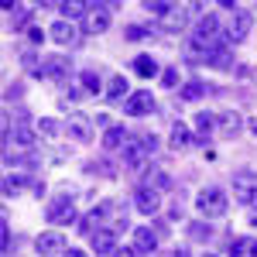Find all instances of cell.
<instances>
[{"instance_id":"6da1fadb","label":"cell","mask_w":257,"mask_h":257,"mask_svg":"<svg viewBox=\"0 0 257 257\" xmlns=\"http://www.w3.org/2000/svg\"><path fill=\"white\" fill-rule=\"evenodd\" d=\"M196 209L202 213V219H219L226 216V209H230V196L223 192V189H202L196 196Z\"/></svg>"},{"instance_id":"7a4b0ae2","label":"cell","mask_w":257,"mask_h":257,"mask_svg":"<svg viewBox=\"0 0 257 257\" xmlns=\"http://www.w3.org/2000/svg\"><path fill=\"white\" fill-rule=\"evenodd\" d=\"M254 28V11H243V7H233L230 11V21L223 28V45H240V41L250 35Z\"/></svg>"},{"instance_id":"3957f363","label":"cell","mask_w":257,"mask_h":257,"mask_svg":"<svg viewBox=\"0 0 257 257\" xmlns=\"http://www.w3.org/2000/svg\"><path fill=\"white\" fill-rule=\"evenodd\" d=\"M62 131H65L72 141H79V144H93L96 120L86 117V113H69V117H65V123H62Z\"/></svg>"},{"instance_id":"277c9868","label":"cell","mask_w":257,"mask_h":257,"mask_svg":"<svg viewBox=\"0 0 257 257\" xmlns=\"http://www.w3.org/2000/svg\"><path fill=\"white\" fill-rule=\"evenodd\" d=\"M110 11H117V4H89V14L82 18L86 35H103L110 28Z\"/></svg>"},{"instance_id":"5b68a950","label":"cell","mask_w":257,"mask_h":257,"mask_svg":"<svg viewBox=\"0 0 257 257\" xmlns=\"http://www.w3.org/2000/svg\"><path fill=\"white\" fill-rule=\"evenodd\" d=\"M230 192L237 202H254L257 199V172H237V175L230 178Z\"/></svg>"},{"instance_id":"8992f818","label":"cell","mask_w":257,"mask_h":257,"mask_svg":"<svg viewBox=\"0 0 257 257\" xmlns=\"http://www.w3.org/2000/svg\"><path fill=\"white\" fill-rule=\"evenodd\" d=\"M35 247H38L41 257H62L65 250H69V243H65V233H62V230H45V233H38Z\"/></svg>"},{"instance_id":"52a82bcc","label":"cell","mask_w":257,"mask_h":257,"mask_svg":"<svg viewBox=\"0 0 257 257\" xmlns=\"http://www.w3.org/2000/svg\"><path fill=\"white\" fill-rule=\"evenodd\" d=\"M45 216H48V223H55V226H65V223H72V219H76V206H72L65 196H59V199H52V202H48Z\"/></svg>"},{"instance_id":"ba28073f","label":"cell","mask_w":257,"mask_h":257,"mask_svg":"<svg viewBox=\"0 0 257 257\" xmlns=\"http://www.w3.org/2000/svg\"><path fill=\"white\" fill-rule=\"evenodd\" d=\"M134 209L144 213V216H155V213L161 209L158 189H151V185H138V192H134Z\"/></svg>"},{"instance_id":"9c48e42d","label":"cell","mask_w":257,"mask_h":257,"mask_svg":"<svg viewBox=\"0 0 257 257\" xmlns=\"http://www.w3.org/2000/svg\"><path fill=\"white\" fill-rule=\"evenodd\" d=\"M151 110H155V96H151L148 89L131 93V96L123 99V113H127V117H148Z\"/></svg>"},{"instance_id":"30bf717a","label":"cell","mask_w":257,"mask_h":257,"mask_svg":"<svg viewBox=\"0 0 257 257\" xmlns=\"http://www.w3.org/2000/svg\"><path fill=\"white\" fill-rule=\"evenodd\" d=\"M120 161H123V165H131V168H141V165L148 161L144 141H141V138H127L123 144H120Z\"/></svg>"},{"instance_id":"8fae6325","label":"cell","mask_w":257,"mask_h":257,"mask_svg":"<svg viewBox=\"0 0 257 257\" xmlns=\"http://www.w3.org/2000/svg\"><path fill=\"white\" fill-rule=\"evenodd\" d=\"M45 76H48V79H59V82H69L72 62L65 59V55H48V59H45Z\"/></svg>"},{"instance_id":"7c38bea8","label":"cell","mask_w":257,"mask_h":257,"mask_svg":"<svg viewBox=\"0 0 257 257\" xmlns=\"http://www.w3.org/2000/svg\"><path fill=\"white\" fill-rule=\"evenodd\" d=\"M192 120H196V141H192V144L209 148V134L216 131V113H206V110H202V113H196Z\"/></svg>"},{"instance_id":"4fadbf2b","label":"cell","mask_w":257,"mask_h":257,"mask_svg":"<svg viewBox=\"0 0 257 257\" xmlns=\"http://www.w3.org/2000/svg\"><path fill=\"white\" fill-rule=\"evenodd\" d=\"M48 38L55 41V45H62V48H72V45L79 41V35H76V28H72L69 21H55V24L48 28Z\"/></svg>"},{"instance_id":"5bb4252c","label":"cell","mask_w":257,"mask_h":257,"mask_svg":"<svg viewBox=\"0 0 257 257\" xmlns=\"http://www.w3.org/2000/svg\"><path fill=\"white\" fill-rule=\"evenodd\" d=\"M117 240H120V233L106 230V226H103V230H96V233L89 237V243H93V254H113V250L120 247Z\"/></svg>"},{"instance_id":"9a60e30c","label":"cell","mask_w":257,"mask_h":257,"mask_svg":"<svg viewBox=\"0 0 257 257\" xmlns=\"http://www.w3.org/2000/svg\"><path fill=\"white\" fill-rule=\"evenodd\" d=\"M185 24H189V11H185V7H172V11L161 18V31H165V35H178V31H185Z\"/></svg>"},{"instance_id":"2e32d148","label":"cell","mask_w":257,"mask_h":257,"mask_svg":"<svg viewBox=\"0 0 257 257\" xmlns=\"http://www.w3.org/2000/svg\"><path fill=\"white\" fill-rule=\"evenodd\" d=\"M158 230L155 226H141V230H134V247H138L141 254H155L158 250Z\"/></svg>"},{"instance_id":"e0dca14e","label":"cell","mask_w":257,"mask_h":257,"mask_svg":"<svg viewBox=\"0 0 257 257\" xmlns=\"http://www.w3.org/2000/svg\"><path fill=\"white\" fill-rule=\"evenodd\" d=\"M213 93H219V89H213L209 82H202V79H189L185 86H182V93H178V96L185 99V103H196V99L213 96Z\"/></svg>"},{"instance_id":"ac0fdd59","label":"cell","mask_w":257,"mask_h":257,"mask_svg":"<svg viewBox=\"0 0 257 257\" xmlns=\"http://www.w3.org/2000/svg\"><path fill=\"white\" fill-rule=\"evenodd\" d=\"M216 127H219L223 138H237L240 127H243V117H240L237 110H223V113L216 117Z\"/></svg>"},{"instance_id":"d6986e66","label":"cell","mask_w":257,"mask_h":257,"mask_svg":"<svg viewBox=\"0 0 257 257\" xmlns=\"http://www.w3.org/2000/svg\"><path fill=\"white\" fill-rule=\"evenodd\" d=\"M189 148H192V134H189V127H185V123H172V134H168V151H189Z\"/></svg>"},{"instance_id":"ffe728a7","label":"cell","mask_w":257,"mask_h":257,"mask_svg":"<svg viewBox=\"0 0 257 257\" xmlns=\"http://www.w3.org/2000/svg\"><path fill=\"white\" fill-rule=\"evenodd\" d=\"M28 185H31V175H28V172H7V175H4V196L7 199L21 196Z\"/></svg>"},{"instance_id":"44dd1931","label":"cell","mask_w":257,"mask_h":257,"mask_svg":"<svg viewBox=\"0 0 257 257\" xmlns=\"http://www.w3.org/2000/svg\"><path fill=\"white\" fill-rule=\"evenodd\" d=\"M103 96H106V103H123V99L131 96L127 79H123V76H110V79H106V89H103Z\"/></svg>"},{"instance_id":"7402d4cb","label":"cell","mask_w":257,"mask_h":257,"mask_svg":"<svg viewBox=\"0 0 257 257\" xmlns=\"http://www.w3.org/2000/svg\"><path fill=\"white\" fill-rule=\"evenodd\" d=\"M4 11H7V18H11V28H14V31H21V28L31 21V14H35L31 4H7Z\"/></svg>"},{"instance_id":"603a6c76","label":"cell","mask_w":257,"mask_h":257,"mask_svg":"<svg viewBox=\"0 0 257 257\" xmlns=\"http://www.w3.org/2000/svg\"><path fill=\"white\" fill-rule=\"evenodd\" d=\"M134 76H141V79H155V76H161V65L151 55H138L134 59Z\"/></svg>"},{"instance_id":"cb8c5ba5","label":"cell","mask_w":257,"mask_h":257,"mask_svg":"<svg viewBox=\"0 0 257 257\" xmlns=\"http://www.w3.org/2000/svg\"><path fill=\"white\" fill-rule=\"evenodd\" d=\"M254 254H257V240L254 237L230 240V257H254Z\"/></svg>"},{"instance_id":"d4e9b609","label":"cell","mask_w":257,"mask_h":257,"mask_svg":"<svg viewBox=\"0 0 257 257\" xmlns=\"http://www.w3.org/2000/svg\"><path fill=\"white\" fill-rule=\"evenodd\" d=\"M209 65H213V69H219V72H233V65H237V62H233V55H230V48L223 45V48H216V52H213Z\"/></svg>"},{"instance_id":"484cf974","label":"cell","mask_w":257,"mask_h":257,"mask_svg":"<svg viewBox=\"0 0 257 257\" xmlns=\"http://www.w3.org/2000/svg\"><path fill=\"white\" fill-rule=\"evenodd\" d=\"M123 141H127V131H123V127H117V123L106 127V134H103V148H106V151H120Z\"/></svg>"},{"instance_id":"4316f807","label":"cell","mask_w":257,"mask_h":257,"mask_svg":"<svg viewBox=\"0 0 257 257\" xmlns=\"http://www.w3.org/2000/svg\"><path fill=\"white\" fill-rule=\"evenodd\" d=\"M185 230H189V240H202V243H206V240H213V226H209L206 219H192Z\"/></svg>"},{"instance_id":"83f0119b","label":"cell","mask_w":257,"mask_h":257,"mask_svg":"<svg viewBox=\"0 0 257 257\" xmlns=\"http://www.w3.org/2000/svg\"><path fill=\"white\" fill-rule=\"evenodd\" d=\"M79 86H82L86 96H96V93H99V76L93 72V69H82V72H79Z\"/></svg>"},{"instance_id":"f1b7e54d","label":"cell","mask_w":257,"mask_h":257,"mask_svg":"<svg viewBox=\"0 0 257 257\" xmlns=\"http://www.w3.org/2000/svg\"><path fill=\"white\" fill-rule=\"evenodd\" d=\"M59 11L65 14V21L69 18H86V14H89V4H82V0H65V4H59Z\"/></svg>"},{"instance_id":"f546056e","label":"cell","mask_w":257,"mask_h":257,"mask_svg":"<svg viewBox=\"0 0 257 257\" xmlns=\"http://www.w3.org/2000/svg\"><path fill=\"white\" fill-rule=\"evenodd\" d=\"M123 35H127V41H144V38H151L155 31H151V24H148V28H144V24H131Z\"/></svg>"},{"instance_id":"4dcf8cb0","label":"cell","mask_w":257,"mask_h":257,"mask_svg":"<svg viewBox=\"0 0 257 257\" xmlns=\"http://www.w3.org/2000/svg\"><path fill=\"white\" fill-rule=\"evenodd\" d=\"M35 131H38V134H45V138H55V134H59L62 127H59V123H55V120L41 117V120H35Z\"/></svg>"},{"instance_id":"1f68e13d","label":"cell","mask_w":257,"mask_h":257,"mask_svg":"<svg viewBox=\"0 0 257 257\" xmlns=\"http://www.w3.org/2000/svg\"><path fill=\"white\" fill-rule=\"evenodd\" d=\"M172 7H175L172 0H148V4H144V11H151V14H161V18H165Z\"/></svg>"},{"instance_id":"d6a6232c","label":"cell","mask_w":257,"mask_h":257,"mask_svg":"<svg viewBox=\"0 0 257 257\" xmlns=\"http://www.w3.org/2000/svg\"><path fill=\"white\" fill-rule=\"evenodd\" d=\"M161 86H165V89H175V86H178V69H175V65L161 69Z\"/></svg>"},{"instance_id":"836d02e7","label":"cell","mask_w":257,"mask_h":257,"mask_svg":"<svg viewBox=\"0 0 257 257\" xmlns=\"http://www.w3.org/2000/svg\"><path fill=\"white\" fill-rule=\"evenodd\" d=\"M141 141H144V151H148V158H151V155L158 151V138H155V134H141Z\"/></svg>"},{"instance_id":"e575fe53","label":"cell","mask_w":257,"mask_h":257,"mask_svg":"<svg viewBox=\"0 0 257 257\" xmlns=\"http://www.w3.org/2000/svg\"><path fill=\"white\" fill-rule=\"evenodd\" d=\"M28 41H31V45H41V41H45V31H41V28H31V31H28Z\"/></svg>"},{"instance_id":"d590c367","label":"cell","mask_w":257,"mask_h":257,"mask_svg":"<svg viewBox=\"0 0 257 257\" xmlns=\"http://www.w3.org/2000/svg\"><path fill=\"white\" fill-rule=\"evenodd\" d=\"M141 250L138 247H117V250H113V257H138Z\"/></svg>"},{"instance_id":"8d00e7d4","label":"cell","mask_w":257,"mask_h":257,"mask_svg":"<svg viewBox=\"0 0 257 257\" xmlns=\"http://www.w3.org/2000/svg\"><path fill=\"white\" fill-rule=\"evenodd\" d=\"M4 96H7V99H18L21 96V86H18V82H14V86H7V93H4Z\"/></svg>"},{"instance_id":"74e56055","label":"cell","mask_w":257,"mask_h":257,"mask_svg":"<svg viewBox=\"0 0 257 257\" xmlns=\"http://www.w3.org/2000/svg\"><path fill=\"white\" fill-rule=\"evenodd\" d=\"M62 257H86V250H79V247H69Z\"/></svg>"},{"instance_id":"f35d334b","label":"cell","mask_w":257,"mask_h":257,"mask_svg":"<svg viewBox=\"0 0 257 257\" xmlns=\"http://www.w3.org/2000/svg\"><path fill=\"white\" fill-rule=\"evenodd\" d=\"M168 257H189V250H185V247H178V250H172Z\"/></svg>"},{"instance_id":"ab89813d","label":"cell","mask_w":257,"mask_h":257,"mask_svg":"<svg viewBox=\"0 0 257 257\" xmlns=\"http://www.w3.org/2000/svg\"><path fill=\"white\" fill-rule=\"evenodd\" d=\"M247 219H250V226H257V209H250V216H247Z\"/></svg>"},{"instance_id":"60d3db41","label":"cell","mask_w":257,"mask_h":257,"mask_svg":"<svg viewBox=\"0 0 257 257\" xmlns=\"http://www.w3.org/2000/svg\"><path fill=\"white\" fill-rule=\"evenodd\" d=\"M250 131H254V138H257V117H254V120H250Z\"/></svg>"},{"instance_id":"b9f144b4","label":"cell","mask_w":257,"mask_h":257,"mask_svg":"<svg viewBox=\"0 0 257 257\" xmlns=\"http://www.w3.org/2000/svg\"><path fill=\"white\" fill-rule=\"evenodd\" d=\"M202 257H216V254H202Z\"/></svg>"},{"instance_id":"7bdbcfd3","label":"cell","mask_w":257,"mask_h":257,"mask_svg":"<svg viewBox=\"0 0 257 257\" xmlns=\"http://www.w3.org/2000/svg\"><path fill=\"white\" fill-rule=\"evenodd\" d=\"M148 257H161V254H148Z\"/></svg>"},{"instance_id":"ee69618b","label":"cell","mask_w":257,"mask_h":257,"mask_svg":"<svg viewBox=\"0 0 257 257\" xmlns=\"http://www.w3.org/2000/svg\"><path fill=\"white\" fill-rule=\"evenodd\" d=\"M254 257H257V254H254Z\"/></svg>"}]
</instances>
